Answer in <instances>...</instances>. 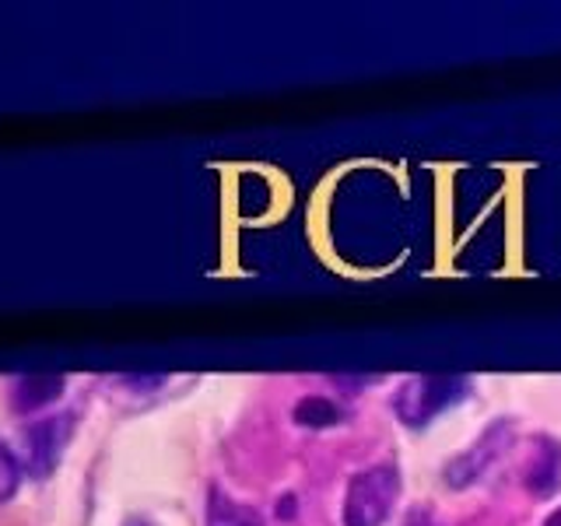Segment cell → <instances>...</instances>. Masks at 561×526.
Instances as JSON below:
<instances>
[{"instance_id":"cell-1","label":"cell","mask_w":561,"mask_h":526,"mask_svg":"<svg viewBox=\"0 0 561 526\" xmlns=\"http://www.w3.org/2000/svg\"><path fill=\"white\" fill-rule=\"evenodd\" d=\"M400 495V470L393 464H376L358 470L347 481L344 495V526H382L390 519Z\"/></svg>"},{"instance_id":"cell-2","label":"cell","mask_w":561,"mask_h":526,"mask_svg":"<svg viewBox=\"0 0 561 526\" xmlns=\"http://www.w3.org/2000/svg\"><path fill=\"white\" fill-rule=\"evenodd\" d=\"M467 379L456 376H417L397 393V418H403L408 425H425L435 414H443L453 408L456 400H463Z\"/></svg>"},{"instance_id":"cell-3","label":"cell","mask_w":561,"mask_h":526,"mask_svg":"<svg viewBox=\"0 0 561 526\" xmlns=\"http://www.w3.org/2000/svg\"><path fill=\"white\" fill-rule=\"evenodd\" d=\"M508 421H495L488 432H481V438L473 443L463 456H456V460L446 467V484L453 488H467L470 481H478L481 473L491 467V460L502 453V446L508 443Z\"/></svg>"},{"instance_id":"cell-4","label":"cell","mask_w":561,"mask_h":526,"mask_svg":"<svg viewBox=\"0 0 561 526\" xmlns=\"http://www.w3.org/2000/svg\"><path fill=\"white\" fill-rule=\"evenodd\" d=\"M67 428H70V421L67 418H49L43 421V425H35L28 432V464H32V473H43L53 470V464H57V456H60V446H64V438H67Z\"/></svg>"},{"instance_id":"cell-5","label":"cell","mask_w":561,"mask_h":526,"mask_svg":"<svg viewBox=\"0 0 561 526\" xmlns=\"http://www.w3.org/2000/svg\"><path fill=\"white\" fill-rule=\"evenodd\" d=\"M207 526H263L260 513L236 499H228L221 488H210L207 495Z\"/></svg>"},{"instance_id":"cell-6","label":"cell","mask_w":561,"mask_h":526,"mask_svg":"<svg viewBox=\"0 0 561 526\" xmlns=\"http://www.w3.org/2000/svg\"><path fill=\"white\" fill-rule=\"evenodd\" d=\"M540 449H543V456L534 464V470H530V478H526V484H530L534 495L548 499V495H554V491L561 488V446L551 443V438H543Z\"/></svg>"},{"instance_id":"cell-7","label":"cell","mask_w":561,"mask_h":526,"mask_svg":"<svg viewBox=\"0 0 561 526\" xmlns=\"http://www.w3.org/2000/svg\"><path fill=\"white\" fill-rule=\"evenodd\" d=\"M64 393V379L60 376H25L14 386V408L18 411H35L43 403L57 400Z\"/></svg>"},{"instance_id":"cell-8","label":"cell","mask_w":561,"mask_h":526,"mask_svg":"<svg viewBox=\"0 0 561 526\" xmlns=\"http://www.w3.org/2000/svg\"><path fill=\"white\" fill-rule=\"evenodd\" d=\"M291 418H295V425H302V428H330L344 418V411L327 397H302L295 403Z\"/></svg>"},{"instance_id":"cell-9","label":"cell","mask_w":561,"mask_h":526,"mask_svg":"<svg viewBox=\"0 0 561 526\" xmlns=\"http://www.w3.org/2000/svg\"><path fill=\"white\" fill-rule=\"evenodd\" d=\"M18 478H22V470H18L14 456L4 446H0V502L11 499V491L18 488Z\"/></svg>"},{"instance_id":"cell-10","label":"cell","mask_w":561,"mask_h":526,"mask_svg":"<svg viewBox=\"0 0 561 526\" xmlns=\"http://www.w3.org/2000/svg\"><path fill=\"white\" fill-rule=\"evenodd\" d=\"M277 516H280V519H295V495H288V499H280V502H277Z\"/></svg>"},{"instance_id":"cell-11","label":"cell","mask_w":561,"mask_h":526,"mask_svg":"<svg viewBox=\"0 0 561 526\" xmlns=\"http://www.w3.org/2000/svg\"><path fill=\"white\" fill-rule=\"evenodd\" d=\"M127 526H154V523H148V519H130Z\"/></svg>"},{"instance_id":"cell-12","label":"cell","mask_w":561,"mask_h":526,"mask_svg":"<svg viewBox=\"0 0 561 526\" xmlns=\"http://www.w3.org/2000/svg\"><path fill=\"white\" fill-rule=\"evenodd\" d=\"M548 526H561V508H558V513L551 516V523H548Z\"/></svg>"}]
</instances>
